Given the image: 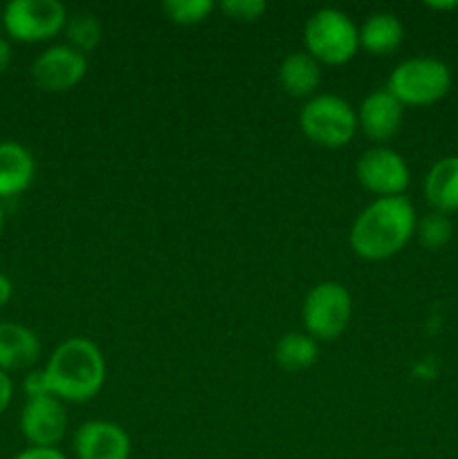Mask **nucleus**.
<instances>
[{"label":"nucleus","instance_id":"obj_1","mask_svg":"<svg viewBox=\"0 0 458 459\" xmlns=\"http://www.w3.org/2000/svg\"><path fill=\"white\" fill-rule=\"evenodd\" d=\"M416 206L407 195L375 197L355 218L348 245L362 260H389L416 238Z\"/></svg>","mask_w":458,"mask_h":459},{"label":"nucleus","instance_id":"obj_2","mask_svg":"<svg viewBox=\"0 0 458 459\" xmlns=\"http://www.w3.org/2000/svg\"><path fill=\"white\" fill-rule=\"evenodd\" d=\"M43 370L54 397L67 403L90 402L106 384V359L101 348L85 336L61 341Z\"/></svg>","mask_w":458,"mask_h":459},{"label":"nucleus","instance_id":"obj_3","mask_svg":"<svg viewBox=\"0 0 458 459\" xmlns=\"http://www.w3.org/2000/svg\"><path fill=\"white\" fill-rule=\"evenodd\" d=\"M386 90L404 108H427L445 99L452 90V70L434 56H411L393 67Z\"/></svg>","mask_w":458,"mask_h":459},{"label":"nucleus","instance_id":"obj_4","mask_svg":"<svg viewBox=\"0 0 458 459\" xmlns=\"http://www.w3.org/2000/svg\"><path fill=\"white\" fill-rule=\"evenodd\" d=\"M304 45L321 65H346L359 52V27L341 9H317L305 21Z\"/></svg>","mask_w":458,"mask_h":459},{"label":"nucleus","instance_id":"obj_5","mask_svg":"<svg viewBox=\"0 0 458 459\" xmlns=\"http://www.w3.org/2000/svg\"><path fill=\"white\" fill-rule=\"evenodd\" d=\"M301 133L321 148H344L357 134V110L337 94H314L299 115Z\"/></svg>","mask_w":458,"mask_h":459},{"label":"nucleus","instance_id":"obj_6","mask_svg":"<svg viewBox=\"0 0 458 459\" xmlns=\"http://www.w3.org/2000/svg\"><path fill=\"white\" fill-rule=\"evenodd\" d=\"M353 316V296L341 282L323 281L305 294L301 305L305 334L314 341H335L348 327Z\"/></svg>","mask_w":458,"mask_h":459},{"label":"nucleus","instance_id":"obj_7","mask_svg":"<svg viewBox=\"0 0 458 459\" xmlns=\"http://www.w3.org/2000/svg\"><path fill=\"white\" fill-rule=\"evenodd\" d=\"M67 9L58 0H12L3 9V27L18 43H45L66 30Z\"/></svg>","mask_w":458,"mask_h":459},{"label":"nucleus","instance_id":"obj_8","mask_svg":"<svg viewBox=\"0 0 458 459\" xmlns=\"http://www.w3.org/2000/svg\"><path fill=\"white\" fill-rule=\"evenodd\" d=\"M355 178L371 195L398 197L409 188L411 170L398 151L389 146H371L359 155Z\"/></svg>","mask_w":458,"mask_h":459},{"label":"nucleus","instance_id":"obj_9","mask_svg":"<svg viewBox=\"0 0 458 459\" xmlns=\"http://www.w3.org/2000/svg\"><path fill=\"white\" fill-rule=\"evenodd\" d=\"M88 74V58L70 45H52L43 49L31 63V81L49 94L67 92Z\"/></svg>","mask_w":458,"mask_h":459},{"label":"nucleus","instance_id":"obj_10","mask_svg":"<svg viewBox=\"0 0 458 459\" xmlns=\"http://www.w3.org/2000/svg\"><path fill=\"white\" fill-rule=\"evenodd\" d=\"M21 433L30 446L57 448L67 433V412L58 397L27 399L21 412Z\"/></svg>","mask_w":458,"mask_h":459},{"label":"nucleus","instance_id":"obj_11","mask_svg":"<svg viewBox=\"0 0 458 459\" xmlns=\"http://www.w3.org/2000/svg\"><path fill=\"white\" fill-rule=\"evenodd\" d=\"M404 106L386 88L373 90L357 108V126L368 142L384 146L402 128Z\"/></svg>","mask_w":458,"mask_h":459},{"label":"nucleus","instance_id":"obj_12","mask_svg":"<svg viewBox=\"0 0 458 459\" xmlns=\"http://www.w3.org/2000/svg\"><path fill=\"white\" fill-rule=\"evenodd\" d=\"M72 448L76 459H128L133 444L119 424L92 420L75 430Z\"/></svg>","mask_w":458,"mask_h":459},{"label":"nucleus","instance_id":"obj_13","mask_svg":"<svg viewBox=\"0 0 458 459\" xmlns=\"http://www.w3.org/2000/svg\"><path fill=\"white\" fill-rule=\"evenodd\" d=\"M40 357V341L36 332L22 323L0 321V370H27Z\"/></svg>","mask_w":458,"mask_h":459},{"label":"nucleus","instance_id":"obj_14","mask_svg":"<svg viewBox=\"0 0 458 459\" xmlns=\"http://www.w3.org/2000/svg\"><path fill=\"white\" fill-rule=\"evenodd\" d=\"M422 193L431 211L452 215L458 213V155L440 157L427 170Z\"/></svg>","mask_w":458,"mask_h":459},{"label":"nucleus","instance_id":"obj_15","mask_svg":"<svg viewBox=\"0 0 458 459\" xmlns=\"http://www.w3.org/2000/svg\"><path fill=\"white\" fill-rule=\"evenodd\" d=\"M36 175L34 155L18 142H0V200L21 195Z\"/></svg>","mask_w":458,"mask_h":459},{"label":"nucleus","instance_id":"obj_16","mask_svg":"<svg viewBox=\"0 0 458 459\" xmlns=\"http://www.w3.org/2000/svg\"><path fill=\"white\" fill-rule=\"evenodd\" d=\"M278 83L290 97L313 99L321 85V63L308 52H290L278 65Z\"/></svg>","mask_w":458,"mask_h":459},{"label":"nucleus","instance_id":"obj_17","mask_svg":"<svg viewBox=\"0 0 458 459\" xmlns=\"http://www.w3.org/2000/svg\"><path fill=\"white\" fill-rule=\"evenodd\" d=\"M404 25L395 13L375 12L359 25V49L373 56H389L402 45Z\"/></svg>","mask_w":458,"mask_h":459},{"label":"nucleus","instance_id":"obj_18","mask_svg":"<svg viewBox=\"0 0 458 459\" xmlns=\"http://www.w3.org/2000/svg\"><path fill=\"white\" fill-rule=\"evenodd\" d=\"M319 359V343L305 332H287L274 345V361L287 372H301L314 366Z\"/></svg>","mask_w":458,"mask_h":459},{"label":"nucleus","instance_id":"obj_19","mask_svg":"<svg viewBox=\"0 0 458 459\" xmlns=\"http://www.w3.org/2000/svg\"><path fill=\"white\" fill-rule=\"evenodd\" d=\"M63 31L67 36V45L81 54H88L92 49H97L103 39L101 21L90 12H76L72 16H67L66 30Z\"/></svg>","mask_w":458,"mask_h":459},{"label":"nucleus","instance_id":"obj_20","mask_svg":"<svg viewBox=\"0 0 458 459\" xmlns=\"http://www.w3.org/2000/svg\"><path fill=\"white\" fill-rule=\"evenodd\" d=\"M416 238L418 242H420L422 249L427 251L445 249L454 238L452 220H449V215L438 213V211H429L427 215L418 218Z\"/></svg>","mask_w":458,"mask_h":459},{"label":"nucleus","instance_id":"obj_21","mask_svg":"<svg viewBox=\"0 0 458 459\" xmlns=\"http://www.w3.org/2000/svg\"><path fill=\"white\" fill-rule=\"evenodd\" d=\"M216 4L211 0H164L162 3V12L175 25H198V22L207 21L209 13L214 12Z\"/></svg>","mask_w":458,"mask_h":459},{"label":"nucleus","instance_id":"obj_22","mask_svg":"<svg viewBox=\"0 0 458 459\" xmlns=\"http://www.w3.org/2000/svg\"><path fill=\"white\" fill-rule=\"evenodd\" d=\"M220 12L236 22H254L268 12V4L263 0H223Z\"/></svg>","mask_w":458,"mask_h":459},{"label":"nucleus","instance_id":"obj_23","mask_svg":"<svg viewBox=\"0 0 458 459\" xmlns=\"http://www.w3.org/2000/svg\"><path fill=\"white\" fill-rule=\"evenodd\" d=\"M22 393H25L27 399L48 397V394H52L45 370H30V372H27L25 381H22Z\"/></svg>","mask_w":458,"mask_h":459},{"label":"nucleus","instance_id":"obj_24","mask_svg":"<svg viewBox=\"0 0 458 459\" xmlns=\"http://www.w3.org/2000/svg\"><path fill=\"white\" fill-rule=\"evenodd\" d=\"M12 459H67L66 453L58 451V448H36L30 446L25 451H21L18 455H13Z\"/></svg>","mask_w":458,"mask_h":459},{"label":"nucleus","instance_id":"obj_25","mask_svg":"<svg viewBox=\"0 0 458 459\" xmlns=\"http://www.w3.org/2000/svg\"><path fill=\"white\" fill-rule=\"evenodd\" d=\"M13 397V384H12V377L7 372L0 370V415L9 408Z\"/></svg>","mask_w":458,"mask_h":459},{"label":"nucleus","instance_id":"obj_26","mask_svg":"<svg viewBox=\"0 0 458 459\" xmlns=\"http://www.w3.org/2000/svg\"><path fill=\"white\" fill-rule=\"evenodd\" d=\"M9 65H12V45L0 36V74H4Z\"/></svg>","mask_w":458,"mask_h":459},{"label":"nucleus","instance_id":"obj_27","mask_svg":"<svg viewBox=\"0 0 458 459\" xmlns=\"http://www.w3.org/2000/svg\"><path fill=\"white\" fill-rule=\"evenodd\" d=\"M12 296H13L12 281H9L4 273H0V309H3L9 300H12Z\"/></svg>","mask_w":458,"mask_h":459},{"label":"nucleus","instance_id":"obj_28","mask_svg":"<svg viewBox=\"0 0 458 459\" xmlns=\"http://www.w3.org/2000/svg\"><path fill=\"white\" fill-rule=\"evenodd\" d=\"M425 7L436 9V12H452V9H458V3H425Z\"/></svg>","mask_w":458,"mask_h":459},{"label":"nucleus","instance_id":"obj_29","mask_svg":"<svg viewBox=\"0 0 458 459\" xmlns=\"http://www.w3.org/2000/svg\"><path fill=\"white\" fill-rule=\"evenodd\" d=\"M4 227V209H3V202H0V233H3Z\"/></svg>","mask_w":458,"mask_h":459},{"label":"nucleus","instance_id":"obj_30","mask_svg":"<svg viewBox=\"0 0 458 459\" xmlns=\"http://www.w3.org/2000/svg\"><path fill=\"white\" fill-rule=\"evenodd\" d=\"M0 22H3V7H0Z\"/></svg>","mask_w":458,"mask_h":459}]
</instances>
